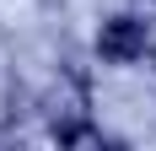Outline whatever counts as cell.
I'll list each match as a JSON object with an SVG mask.
<instances>
[{
    "label": "cell",
    "instance_id": "cell-1",
    "mask_svg": "<svg viewBox=\"0 0 156 151\" xmlns=\"http://www.w3.org/2000/svg\"><path fill=\"white\" fill-rule=\"evenodd\" d=\"M97 49H102V60H113V65L140 60L145 54V22H135V16H108L102 32H97Z\"/></svg>",
    "mask_w": 156,
    "mask_h": 151
}]
</instances>
